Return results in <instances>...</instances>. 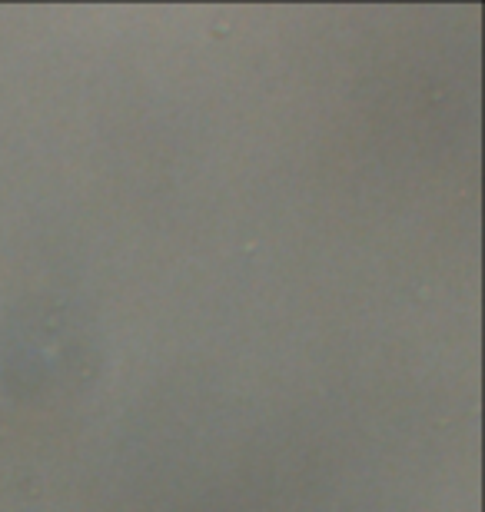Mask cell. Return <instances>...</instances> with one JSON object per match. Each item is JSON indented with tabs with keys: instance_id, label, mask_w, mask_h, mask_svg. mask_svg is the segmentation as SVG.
Returning <instances> with one entry per match:
<instances>
[]
</instances>
